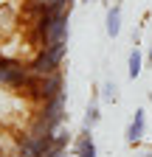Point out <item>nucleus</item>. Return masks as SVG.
I'll use <instances>...</instances> for the list:
<instances>
[{"instance_id":"obj_1","label":"nucleus","mask_w":152,"mask_h":157,"mask_svg":"<svg viewBox=\"0 0 152 157\" xmlns=\"http://www.w3.org/2000/svg\"><path fill=\"white\" fill-rule=\"evenodd\" d=\"M34 78L37 76L31 73L28 65L17 62V59L0 56V87H9V90H17V93H28Z\"/></svg>"},{"instance_id":"obj_2","label":"nucleus","mask_w":152,"mask_h":157,"mask_svg":"<svg viewBox=\"0 0 152 157\" xmlns=\"http://www.w3.org/2000/svg\"><path fill=\"white\" fill-rule=\"evenodd\" d=\"M68 17H70V11H56V14H45L37 20L40 48L51 45V42H65L68 39Z\"/></svg>"},{"instance_id":"obj_3","label":"nucleus","mask_w":152,"mask_h":157,"mask_svg":"<svg viewBox=\"0 0 152 157\" xmlns=\"http://www.w3.org/2000/svg\"><path fill=\"white\" fill-rule=\"evenodd\" d=\"M62 56H65V42H51V45H42L40 51H37V56L28 62V67H31V73H34V76L59 73Z\"/></svg>"},{"instance_id":"obj_4","label":"nucleus","mask_w":152,"mask_h":157,"mask_svg":"<svg viewBox=\"0 0 152 157\" xmlns=\"http://www.w3.org/2000/svg\"><path fill=\"white\" fill-rule=\"evenodd\" d=\"M54 135H34V132H28L20 140V157H45V151L54 146Z\"/></svg>"},{"instance_id":"obj_5","label":"nucleus","mask_w":152,"mask_h":157,"mask_svg":"<svg viewBox=\"0 0 152 157\" xmlns=\"http://www.w3.org/2000/svg\"><path fill=\"white\" fill-rule=\"evenodd\" d=\"M144 132H146V115H144V109H135V118L127 126V143H138Z\"/></svg>"},{"instance_id":"obj_6","label":"nucleus","mask_w":152,"mask_h":157,"mask_svg":"<svg viewBox=\"0 0 152 157\" xmlns=\"http://www.w3.org/2000/svg\"><path fill=\"white\" fill-rule=\"evenodd\" d=\"M73 151H76V157H96V143H93L90 129H82V135H79V140H76Z\"/></svg>"},{"instance_id":"obj_7","label":"nucleus","mask_w":152,"mask_h":157,"mask_svg":"<svg viewBox=\"0 0 152 157\" xmlns=\"http://www.w3.org/2000/svg\"><path fill=\"white\" fill-rule=\"evenodd\" d=\"M104 28H107V36H113V39L121 34V6L107 9V25Z\"/></svg>"},{"instance_id":"obj_8","label":"nucleus","mask_w":152,"mask_h":157,"mask_svg":"<svg viewBox=\"0 0 152 157\" xmlns=\"http://www.w3.org/2000/svg\"><path fill=\"white\" fill-rule=\"evenodd\" d=\"M141 67H144V56H141V51H138V45L130 51V65H127V76L130 78H138L141 76Z\"/></svg>"},{"instance_id":"obj_9","label":"nucleus","mask_w":152,"mask_h":157,"mask_svg":"<svg viewBox=\"0 0 152 157\" xmlns=\"http://www.w3.org/2000/svg\"><path fill=\"white\" fill-rule=\"evenodd\" d=\"M99 121H102V109H99V101L93 98V101H90V107H87V112H85V121H82V126H85V129H93Z\"/></svg>"},{"instance_id":"obj_10","label":"nucleus","mask_w":152,"mask_h":157,"mask_svg":"<svg viewBox=\"0 0 152 157\" xmlns=\"http://www.w3.org/2000/svg\"><path fill=\"white\" fill-rule=\"evenodd\" d=\"M102 95H104V101H116V84L107 82V84L102 87Z\"/></svg>"},{"instance_id":"obj_11","label":"nucleus","mask_w":152,"mask_h":157,"mask_svg":"<svg viewBox=\"0 0 152 157\" xmlns=\"http://www.w3.org/2000/svg\"><path fill=\"white\" fill-rule=\"evenodd\" d=\"M149 62H152V45H149Z\"/></svg>"},{"instance_id":"obj_12","label":"nucleus","mask_w":152,"mask_h":157,"mask_svg":"<svg viewBox=\"0 0 152 157\" xmlns=\"http://www.w3.org/2000/svg\"><path fill=\"white\" fill-rule=\"evenodd\" d=\"M82 3H93V0H82Z\"/></svg>"}]
</instances>
